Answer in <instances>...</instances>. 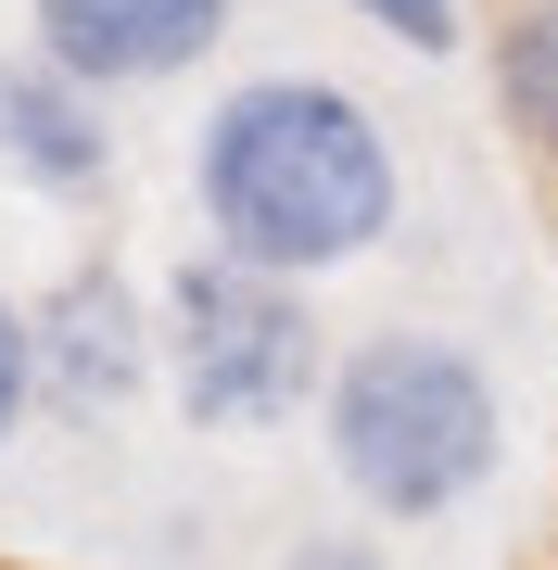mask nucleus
I'll list each match as a JSON object with an SVG mask.
<instances>
[{
  "instance_id": "f257e3e1",
  "label": "nucleus",
  "mask_w": 558,
  "mask_h": 570,
  "mask_svg": "<svg viewBox=\"0 0 558 570\" xmlns=\"http://www.w3.org/2000/svg\"><path fill=\"white\" fill-rule=\"evenodd\" d=\"M190 204L204 242L280 279H331V266L381 254V228L407 216V165H393L381 115L343 77H228L204 127H190Z\"/></svg>"
},
{
  "instance_id": "f03ea898",
  "label": "nucleus",
  "mask_w": 558,
  "mask_h": 570,
  "mask_svg": "<svg viewBox=\"0 0 558 570\" xmlns=\"http://www.w3.org/2000/svg\"><path fill=\"white\" fill-rule=\"evenodd\" d=\"M317 444H331V482L369 520H444L496 482L508 406H496V367L470 343H444V330H369L317 381Z\"/></svg>"
},
{
  "instance_id": "7ed1b4c3",
  "label": "nucleus",
  "mask_w": 558,
  "mask_h": 570,
  "mask_svg": "<svg viewBox=\"0 0 558 570\" xmlns=\"http://www.w3.org/2000/svg\"><path fill=\"white\" fill-rule=\"evenodd\" d=\"M166 393L190 431H280L317 406V381H331V330H317L305 279H280V266H242V254H190L166 279Z\"/></svg>"
},
{
  "instance_id": "20e7f679",
  "label": "nucleus",
  "mask_w": 558,
  "mask_h": 570,
  "mask_svg": "<svg viewBox=\"0 0 558 570\" xmlns=\"http://www.w3.org/2000/svg\"><path fill=\"white\" fill-rule=\"evenodd\" d=\"M26 330H39V406H63V419H115V406H140V381L166 367L153 305L127 292V266H102V254L63 266L39 305H26Z\"/></svg>"
},
{
  "instance_id": "39448f33",
  "label": "nucleus",
  "mask_w": 558,
  "mask_h": 570,
  "mask_svg": "<svg viewBox=\"0 0 558 570\" xmlns=\"http://www.w3.org/2000/svg\"><path fill=\"white\" fill-rule=\"evenodd\" d=\"M26 39L89 89H166L228 39V0H26Z\"/></svg>"
},
{
  "instance_id": "423d86ee",
  "label": "nucleus",
  "mask_w": 558,
  "mask_h": 570,
  "mask_svg": "<svg viewBox=\"0 0 558 570\" xmlns=\"http://www.w3.org/2000/svg\"><path fill=\"white\" fill-rule=\"evenodd\" d=\"M115 89L63 77V63L26 39L13 63H0V178H26L39 204H89V190L115 178V127H102Z\"/></svg>"
},
{
  "instance_id": "0eeeda50",
  "label": "nucleus",
  "mask_w": 558,
  "mask_h": 570,
  "mask_svg": "<svg viewBox=\"0 0 558 570\" xmlns=\"http://www.w3.org/2000/svg\"><path fill=\"white\" fill-rule=\"evenodd\" d=\"M482 63H496V115H508V140L533 153V165H558V0H508Z\"/></svg>"
},
{
  "instance_id": "6e6552de",
  "label": "nucleus",
  "mask_w": 558,
  "mask_h": 570,
  "mask_svg": "<svg viewBox=\"0 0 558 570\" xmlns=\"http://www.w3.org/2000/svg\"><path fill=\"white\" fill-rule=\"evenodd\" d=\"M355 26H381L393 51H457L470 39V26H457V0H343Z\"/></svg>"
},
{
  "instance_id": "1a4fd4ad",
  "label": "nucleus",
  "mask_w": 558,
  "mask_h": 570,
  "mask_svg": "<svg viewBox=\"0 0 558 570\" xmlns=\"http://www.w3.org/2000/svg\"><path fill=\"white\" fill-rule=\"evenodd\" d=\"M26 406H39V330H26V305L0 292V444L26 431Z\"/></svg>"
},
{
  "instance_id": "9d476101",
  "label": "nucleus",
  "mask_w": 558,
  "mask_h": 570,
  "mask_svg": "<svg viewBox=\"0 0 558 570\" xmlns=\"http://www.w3.org/2000/svg\"><path fill=\"white\" fill-rule=\"evenodd\" d=\"M280 570H393V558H381V532H305Z\"/></svg>"
}]
</instances>
